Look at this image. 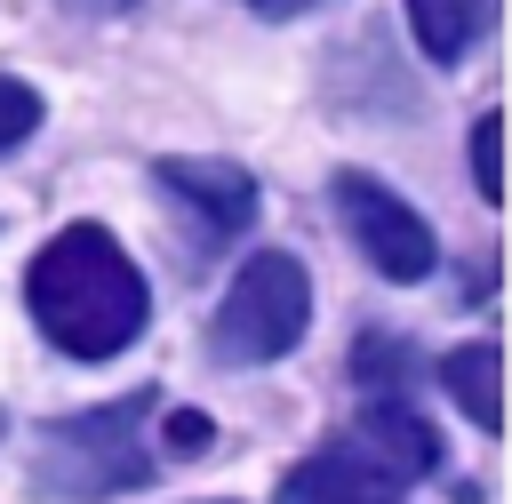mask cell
<instances>
[{
    "instance_id": "5",
    "label": "cell",
    "mask_w": 512,
    "mask_h": 504,
    "mask_svg": "<svg viewBox=\"0 0 512 504\" xmlns=\"http://www.w3.org/2000/svg\"><path fill=\"white\" fill-rule=\"evenodd\" d=\"M336 216H344V232H352V248L384 272V280H432L440 272V240H432V224L384 184V176H368V168H336Z\"/></svg>"
},
{
    "instance_id": "1",
    "label": "cell",
    "mask_w": 512,
    "mask_h": 504,
    "mask_svg": "<svg viewBox=\"0 0 512 504\" xmlns=\"http://www.w3.org/2000/svg\"><path fill=\"white\" fill-rule=\"evenodd\" d=\"M24 304L64 360H112L152 320V288L104 224H64L56 240H40V256L24 264Z\"/></svg>"
},
{
    "instance_id": "14",
    "label": "cell",
    "mask_w": 512,
    "mask_h": 504,
    "mask_svg": "<svg viewBox=\"0 0 512 504\" xmlns=\"http://www.w3.org/2000/svg\"><path fill=\"white\" fill-rule=\"evenodd\" d=\"M264 8H280V0H264Z\"/></svg>"
},
{
    "instance_id": "10",
    "label": "cell",
    "mask_w": 512,
    "mask_h": 504,
    "mask_svg": "<svg viewBox=\"0 0 512 504\" xmlns=\"http://www.w3.org/2000/svg\"><path fill=\"white\" fill-rule=\"evenodd\" d=\"M32 128H40V88H24V80L0 72V152H16Z\"/></svg>"
},
{
    "instance_id": "13",
    "label": "cell",
    "mask_w": 512,
    "mask_h": 504,
    "mask_svg": "<svg viewBox=\"0 0 512 504\" xmlns=\"http://www.w3.org/2000/svg\"><path fill=\"white\" fill-rule=\"evenodd\" d=\"M0 432H8V416H0Z\"/></svg>"
},
{
    "instance_id": "12",
    "label": "cell",
    "mask_w": 512,
    "mask_h": 504,
    "mask_svg": "<svg viewBox=\"0 0 512 504\" xmlns=\"http://www.w3.org/2000/svg\"><path fill=\"white\" fill-rule=\"evenodd\" d=\"M88 8H128V0H88Z\"/></svg>"
},
{
    "instance_id": "3",
    "label": "cell",
    "mask_w": 512,
    "mask_h": 504,
    "mask_svg": "<svg viewBox=\"0 0 512 504\" xmlns=\"http://www.w3.org/2000/svg\"><path fill=\"white\" fill-rule=\"evenodd\" d=\"M432 464H440L432 424L392 392V400H368V416L320 440L304 464H288L280 504H400Z\"/></svg>"
},
{
    "instance_id": "6",
    "label": "cell",
    "mask_w": 512,
    "mask_h": 504,
    "mask_svg": "<svg viewBox=\"0 0 512 504\" xmlns=\"http://www.w3.org/2000/svg\"><path fill=\"white\" fill-rule=\"evenodd\" d=\"M152 184L192 216L200 248H224L232 232L256 224V176L240 160H152Z\"/></svg>"
},
{
    "instance_id": "11",
    "label": "cell",
    "mask_w": 512,
    "mask_h": 504,
    "mask_svg": "<svg viewBox=\"0 0 512 504\" xmlns=\"http://www.w3.org/2000/svg\"><path fill=\"white\" fill-rule=\"evenodd\" d=\"M160 440H168L176 456H184V448H208V416H192V408H176V416L160 424Z\"/></svg>"
},
{
    "instance_id": "9",
    "label": "cell",
    "mask_w": 512,
    "mask_h": 504,
    "mask_svg": "<svg viewBox=\"0 0 512 504\" xmlns=\"http://www.w3.org/2000/svg\"><path fill=\"white\" fill-rule=\"evenodd\" d=\"M472 184H480V200H504V120L496 112L472 120Z\"/></svg>"
},
{
    "instance_id": "8",
    "label": "cell",
    "mask_w": 512,
    "mask_h": 504,
    "mask_svg": "<svg viewBox=\"0 0 512 504\" xmlns=\"http://www.w3.org/2000/svg\"><path fill=\"white\" fill-rule=\"evenodd\" d=\"M496 368H504V352L480 336V344H456L448 360H440V384H448V400L480 424V432H496L504 424V408H496Z\"/></svg>"
},
{
    "instance_id": "7",
    "label": "cell",
    "mask_w": 512,
    "mask_h": 504,
    "mask_svg": "<svg viewBox=\"0 0 512 504\" xmlns=\"http://www.w3.org/2000/svg\"><path fill=\"white\" fill-rule=\"evenodd\" d=\"M488 16H496V0H408V32L432 64H456L488 32Z\"/></svg>"
},
{
    "instance_id": "4",
    "label": "cell",
    "mask_w": 512,
    "mask_h": 504,
    "mask_svg": "<svg viewBox=\"0 0 512 504\" xmlns=\"http://www.w3.org/2000/svg\"><path fill=\"white\" fill-rule=\"evenodd\" d=\"M304 328H312L304 264L288 248H256L232 272V288H224V304L208 320V360L216 368H272V360H288L304 344Z\"/></svg>"
},
{
    "instance_id": "2",
    "label": "cell",
    "mask_w": 512,
    "mask_h": 504,
    "mask_svg": "<svg viewBox=\"0 0 512 504\" xmlns=\"http://www.w3.org/2000/svg\"><path fill=\"white\" fill-rule=\"evenodd\" d=\"M160 416V392H128L80 416H48L32 432V496L40 504H112L128 488L160 480V448L144 424Z\"/></svg>"
}]
</instances>
